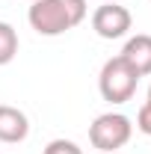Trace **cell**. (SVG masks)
Wrapping results in <instances>:
<instances>
[{
  "instance_id": "1",
  "label": "cell",
  "mask_w": 151,
  "mask_h": 154,
  "mask_svg": "<svg viewBox=\"0 0 151 154\" xmlns=\"http://www.w3.org/2000/svg\"><path fill=\"white\" fill-rule=\"evenodd\" d=\"M86 12V0H33L27 21L39 36H62L83 24Z\"/></svg>"
},
{
  "instance_id": "2",
  "label": "cell",
  "mask_w": 151,
  "mask_h": 154,
  "mask_svg": "<svg viewBox=\"0 0 151 154\" xmlns=\"http://www.w3.org/2000/svg\"><path fill=\"white\" fill-rule=\"evenodd\" d=\"M139 86V74L133 71L131 65L122 57H113L104 62L101 74H98V89H101V98L110 101V104H128Z\"/></svg>"
},
{
  "instance_id": "3",
  "label": "cell",
  "mask_w": 151,
  "mask_h": 154,
  "mask_svg": "<svg viewBox=\"0 0 151 154\" xmlns=\"http://www.w3.org/2000/svg\"><path fill=\"white\" fill-rule=\"evenodd\" d=\"M131 136H133V125L125 113H104L89 125V142H92V148L104 154L119 151L122 145L131 142Z\"/></svg>"
},
{
  "instance_id": "4",
  "label": "cell",
  "mask_w": 151,
  "mask_h": 154,
  "mask_svg": "<svg viewBox=\"0 0 151 154\" xmlns=\"http://www.w3.org/2000/svg\"><path fill=\"white\" fill-rule=\"evenodd\" d=\"M131 27H133L131 12L125 6H119V3H104L92 12V30L101 38H110V42L122 38V36H128Z\"/></svg>"
},
{
  "instance_id": "5",
  "label": "cell",
  "mask_w": 151,
  "mask_h": 154,
  "mask_svg": "<svg viewBox=\"0 0 151 154\" xmlns=\"http://www.w3.org/2000/svg\"><path fill=\"white\" fill-rule=\"evenodd\" d=\"M119 57L125 59L139 77H148L151 74V36H148V33H136V36H131L128 42H125V48H122Z\"/></svg>"
},
{
  "instance_id": "6",
  "label": "cell",
  "mask_w": 151,
  "mask_h": 154,
  "mask_svg": "<svg viewBox=\"0 0 151 154\" xmlns=\"http://www.w3.org/2000/svg\"><path fill=\"white\" fill-rule=\"evenodd\" d=\"M27 134H30V122H27V116L21 113L18 107L0 104V142L15 145V142H24Z\"/></svg>"
},
{
  "instance_id": "7",
  "label": "cell",
  "mask_w": 151,
  "mask_h": 154,
  "mask_svg": "<svg viewBox=\"0 0 151 154\" xmlns=\"http://www.w3.org/2000/svg\"><path fill=\"white\" fill-rule=\"evenodd\" d=\"M15 57H18V30L0 21V65H9Z\"/></svg>"
},
{
  "instance_id": "8",
  "label": "cell",
  "mask_w": 151,
  "mask_h": 154,
  "mask_svg": "<svg viewBox=\"0 0 151 154\" xmlns=\"http://www.w3.org/2000/svg\"><path fill=\"white\" fill-rule=\"evenodd\" d=\"M42 154H83V148L71 139H51Z\"/></svg>"
},
{
  "instance_id": "9",
  "label": "cell",
  "mask_w": 151,
  "mask_h": 154,
  "mask_svg": "<svg viewBox=\"0 0 151 154\" xmlns=\"http://www.w3.org/2000/svg\"><path fill=\"white\" fill-rule=\"evenodd\" d=\"M136 128L145 136H151V101H145V104L139 107V113H136Z\"/></svg>"
},
{
  "instance_id": "10",
  "label": "cell",
  "mask_w": 151,
  "mask_h": 154,
  "mask_svg": "<svg viewBox=\"0 0 151 154\" xmlns=\"http://www.w3.org/2000/svg\"><path fill=\"white\" fill-rule=\"evenodd\" d=\"M148 101H151V86H148Z\"/></svg>"
}]
</instances>
